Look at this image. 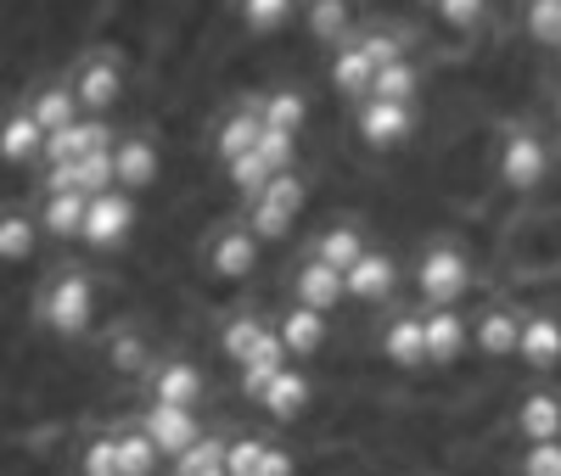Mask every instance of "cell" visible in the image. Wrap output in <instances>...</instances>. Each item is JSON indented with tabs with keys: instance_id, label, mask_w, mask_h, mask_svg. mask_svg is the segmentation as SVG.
Segmentation results:
<instances>
[{
	"instance_id": "obj_38",
	"label": "cell",
	"mask_w": 561,
	"mask_h": 476,
	"mask_svg": "<svg viewBox=\"0 0 561 476\" xmlns=\"http://www.w3.org/2000/svg\"><path fill=\"white\" fill-rule=\"evenodd\" d=\"M259 118H264L270 129L298 135V129H304V95H298V90H275V95H264V102H259Z\"/></svg>"
},
{
	"instance_id": "obj_43",
	"label": "cell",
	"mask_w": 561,
	"mask_h": 476,
	"mask_svg": "<svg viewBox=\"0 0 561 476\" xmlns=\"http://www.w3.org/2000/svg\"><path fill=\"white\" fill-rule=\"evenodd\" d=\"M483 12H489V0H438V18L449 28H472V23H483Z\"/></svg>"
},
{
	"instance_id": "obj_34",
	"label": "cell",
	"mask_w": 561,
	"mask_h": 476,
	"mask_svg": "<svg viewBox=\"0 0 561 476\" xmlns=\"http://www.w3.org/2000/svg\"><path fill=\"white\" fill-rule=\"evenodd\" d=\"M225 449H230V438L203 432V443H192V449L174 460V476H208V471H225Z\"/></svg>"
},
{
	"instance_id": "obj_42",
	"label": "cell",
	"mask_w": 561,
	"mask_h": 476,
	"mask_svg": "<svg viewBox=\"0 0 561 476\" xmlns=\"http://www.w3.org/2000/svg\"><path fill=\"white\" fill-rule=\"evenodd\" d=\"M523 476H561V443H528Z\"/></svg>"
},
{
	"instance_id": "obj_33",
	"label": "cell",
	"mask_w": 561,
	"mask_h": 476,
	"mask_svg": "<svg viewBox=\"0 0 561 476\" xmlns=\"http://www.w3.org/2000/svg\"><path fill=\"white\" fill-rule=\"evenodd\" d=\"M73 471L79 476H118V426H107V432H96V438H84Z\"/></svg>"
},
{
	"instance_id": "obj_37",
	"label": "cell",
	"mask_w": 561,
	"mask_h": 476,
	"mask_svg": "<svg viewBox=\"0 0 561 476\" xmlns=\"http://www.w3.org/2000/svg\"><path fill=\"white\" fill-rule=\"evenodd\" d=\"M270 325H259V320H248V314H237V320H225L219 325V353L230 359V364H242L248 353H253V343L264 337Z\"/></svg>"
},
{
	"instance_id": "obj_10",
	"label": "cell",
	"mask_w": 561,
	"mask_h": 476,
	"mask_svg": "<svg viewBox=\"0 0 561 476\" xmlns=\"http://www.w3.org/2000/svg\"><path fill=\"white\" fill-rule=\"evenodd\" d=\"M208 393V375L192 359H158L147 375V404H174V409H197Z\"/></svg>"
},
{
	"instance_id": "obj_13",
	"label": "cell",
	"mask_w": 561,
	"mask_h": 476,
	"mask_svg": "<svg viewBox=\"0 0 561 476\" xmlns=\"http://www.w3.org/2000/svg\"><path fill=\"white\" fill-rule=\"evenodd\" d=\"M253 264H259V235L248 224H225L214 242H208V269L219 280H248Z\"/></svg>"
},
{
	"instance_id": "obj_22",
	"label": "cell",
	"mask_w": 561,
	"mask_h": 476,
	"mask_svg": "<svg viewBox=\"0 0 561 476\" xmlns=\"http://www.w3.org/2000/svg\"><path fill=\"white\" fill-rule=\"evenodd\" d=\"M293 359H287V348H280V337H275V330H264V337L253 343V353L237 364V375H242V393L248 398H259L264 387H270V381L280 375V370H287Z\"/></svg>"
},
{
	"instance_id": "obj_16",
	"label": "cell",
	"mask_w": 561,
	"mask_h": 476,
	"mask_svg": "<svg viewBox=\"0 0 561 476\" xmlns=\"http://www.w3.org/2000/svg\"><path fill=\"white\" fill-rule=\"evenodd\" d=\"M293 298H298V309H314V314H325V309H337V303L348 298V286H343V275H337L332 264L309 258V264L293 275Z\"/></svg>"
},
{
	"instance_id": "obj_25",
	"label": "cell",
	"mask_w": 561,
	"mask_h": 476,
	"mask_svg": "<svg viewBox=\"0 0 561 476\" xmlns=\"http://www.w3.org/2000/svg\"><path fill=\"white\" fill-rule=\"evenodd\" d=\"M382 353H388V364H399V370H421L427 364V330H421V320H393L388 330H382Z\"/></svg>"
},
{
	"instance_id": "obj_7",
	"label": "cell",
	"mask_w": 561,
	"mask_h": 476,
	"mask_svg": "<svg viewBox=\"0 0 561 476\" xmlns=\"http://www.w3.org/2000/svg\"><path fill=\"white\" fill-rule=\"evenodd\" d=\"M113 124L107 118H79L57 135H45V158L39 169H62V163H79V158H96V152H113Z\"/></svg>"
},
{
	"instance_id": "obj_9",
	"label": "cell",
	"mask_w": 561,
	"mask_h": 476,
	"mask_svg": "<svg viewBox=\"0 0 561 476\" xmlns=\"http://www.w3.org/2000/svg\"><path fill=\"white\" fill-rule=\"evenodd\" d=\"M51 190H68V197H102V190H118L113 185V152H96V158H79V163H62V169H39V197Z\"/></svg>"
},
{
	"instance_id": "obj_23",
	"label": "cell",
	"mask_w": 561,
	"mask_h": 476,
	"mask_svg": "<svg viewBox=\"0 0 561 476\" xmlns=\"http://www.w3.org/2000/svg\"><path fill=\"white\" fill-rule=\"evenodd\" d=\"M393 275H399V269H393L388 253H370V247H365V258L343 275V286H348V298H359V303H382V298L393 292Z\"/></svg>"
},
{
	"instance_id": "obj_36",
	"label": "cell",
	"mask_w": 561,
	"mask_h": 476,
	"mask_svg": "<svg viewBox=\"0 0 561 476\" xmlns=\"http://www.w3.org/2000/svg\"><path fill=\"white\" fill-rule=\"evenodd\" d=\"M225 174H230V185H237V190H242V197L253 202V197H259V190H264V185H270V179L280 174V169H275V163H270V158H264V152L253 147L248 158H237V163H230Z\"/></svg>"
},
{
	"instance_id": "obj_24",
	"label": "cell",
	"mask_w": 561,
	"mask_h": 476,
	"mask_svg": "<svg viewBox=\"0 0 561 476\" xmlns=\"http://www.w3.org/2000/svg\"><path fill=\"white\" fill-rule=\"evenodd\" d=\"M517 432L528 443H561V398L556 393H528L517 404Z\"/></svg>"
},
{
	"instance_id": "obj_29",
	"label": "cell",
	"mask_w": 561,
	"mask_h": 476,
	"mask_svg": "<svg viewBox=\"0 0 561 476\" xmlns=\"http://www.w3.org/2000/svg\"><path fill=\"white\" fill-rule=\"evenodd\" d=\"M275 337H280V348H287V359H293V353H320V343H325V314H314V309H287V320L275 325Z\"/></svg>"
},
{
	"instance_id": "obj_20",
	"label": "cell",
	"mask_w": 561,
	"mask_h": 476,
	"mask_svg": "<svg viewBox=\"0 0 561 476\" xmlns=\"http://www.w3.org/2000/svg\"><path fill=\"white\" fill-rule=\"evenodd\" d=\"M421 330H427V364H455L466 353V337H472V325L455 309H427L421 314Z\"/></svg>"
},
{
	"instance_id": "obj_45",
	"label": "cell",
	"mask_w": 561,
	"mask_h": 476,
	"mask_svg": "<svg viewBox=\"0 0 561 476\" xmlns=\"http://www.w3.org/2000/svg\"><path fill=\"white\" fill-rule=\"evenodd\" d=\"M208 476H225V471H208Z\"/></svg>"
},
{
	"instance_id": "obj_8",
	"label": "cell",
	"mask_w": 561,
	"mask_h": 476,
	"mask_svg": "<svg viewBox=\"0 0 561 476\" xmlns=\"http://www.w3.org/2000/svg\"><path fill=\"white\" fill-rule=\"evenodd\" d=\"M39 158H45V129L28 118V102L7 107L0 113V169L28 174V169H39Z\"/></svg>"
},
{
	"instance_id": "obj_3",
	"label": "cell",
	"mask_w": 561,
	"mask_h": 476,
	"mask_svg": "<svg viewBox=\"0 0 561 476\" xmlns=\"http://www.w3.org/2000/svg\"><path fill=\"white\" fill-rule=\"evenodd\" d=\"M135 219H140V208H135L129 190H102V197L84 202L79 247H90V253H124L129 235H135Z\"/></svg>"
},
{
	"instance_id": "obj_5",
	"label": "cell",
	"mask_w": 561,
	"mask_h": 476,
	"mask_svg": "<svg viewBox=\"0 0 561 476\" xmlns=\"http://www.w3.org/2000/svg\"><path fill=\"white\" fill-rule=\"evenodd\" d=\"M415 286L427 309H455V298H466V286H472V264L460 247H427L415 264Z\"/></svg>"
},
{
	"instance_id": "obj_26",
	"label": "cell",
	"mask_w": 561,
	"mask_h": 476,
	"mask_svg": "<svg viewBox=\"0 0 561 476\" xmlns=\"http://www.w3.org/2000/svg\"><path fill=\"white\" fill-rule=\"evenodd\" d=\"M517 353H523L534 370H550V364H561V320H550V314H534V320H523V343H517Z\"/></svg>"
},
{
	"instance_id": "obj_15",
	"label": "cell",
	"mask_w": 561,
	"mask_h": 476,
	"mask_svg": "<svg viewBox=\"0 0 561 476\" xmlns=\"http://www.w3.org/2000/svg\"><path fill=\"white\" fill-rule=\"evenodd\" d=\"M28 118H34V124H39L45 135H57V129L79 124L84 113H79V102H73L68 79H39V84L28 90Z\"/></svg>"
},
{
	"instance_id": "obj_40",
	"label": "cell",
	"mask_w": 561,
	"mask_h": 476,
	"mask_svg": "<svg viewBox=\"0 0 561 476\" xmlns=\"http://www.w3.org/2000/svg\"><path fill=\"white\" fill-rule=\"evenodd\" d=\"M264 454H270L264 438H230V449H225V476H259V471H264Z\"/></svg>"
},
{
	"instance_id": "obj_21",
	"label": "cell",
	"mask_w": 561,
	"mask_h": 476,
	"mask_svg": "<svg viewBox=\"0 0 561 476\" xmlns=\"http://www.w3.org/2000/svg\"><path fill=\"white\" fill-rule=\"evenodd\" d=\"M39 235L45 242H57V247H68V242H79V230H84V197H68V190H51V197H39Z\"/></svg>"
},
{
	"instance_id": "obj_19",
	"label": "cell",
	"mask_w": 561,
	"mask_h": 476,
	"mask_svg": "<svg viewBox=\"0 0 561 476\" xmlns=\"http://www.w3.org/2000/svg\"><path fill=\"white\" fill-rule=\"evenodd\" d=\"M410 107H399V102H365L359 107V140L370 152H388V147H399V140L410 135Z\"/></svg>"
},
{
	"instance_id": "obj_28",
	"label": "cell",
	"mask_w": 561,
	"mask_h": 476,
	"mask_svg": "<svg viewBox=\"0 0 561 476\" xmlns=\"http://www.w3.org/2000/svg\"><path fill=\"white\" fill-rule=\"evenodd\" d=\"M472 343H478L489 359L517 353V343H523V320H517V314H505V309H489V314L472 325Z\"/></svg>"
},
{
	"instance_id": "obj_12",
	"label": "cell",
	"mask_w": 561,
	"mask_h": 476,
	"mask_svg": "<svg viewBox=\"0 0 561 476\" xmlns=\"http://www.w3.org/2000/svg\"><path fill=\"white\" fill-rule=\"evenodd\" d=\"M545 174H550V152H545L539 135L523 129V135H511L505 147H500V179H505L511 190H539Z\"/></svg>"
},
{
	"instance_id": "obj_2",
	"label": "cell",
	"mask_w": 561,
	"mask_h": 476,
	"mask_svg": "<svg viewBox=\"0 0 561 476\" xmlns=\"http://www.w3.org/2000/svg\"><path fill=\"white\" fill-rule=\"evenodd\" d=\"M68 90L84 118H107L124 102V51L118 45H90L68 68Z\"/></svg>"
},
{
	"instance_id": "obj_32",
	"label": "cell",
	"mask_w": 561,
	"mask_h": 476,
	"mask_svg": "<svg viewBox=\"0 0 561 476\" xmlns=\"http://www.w3.org/2000/svg\"><path fill=\"white\" fill-rule=\"evenodd\" d=\"M415 84H421V73L399 57V62L377 68V79H370V102H399V107H410V102H415Z\"/></svg>"
},
{
	"instance_id": "obj_11",
	"label": "cell",
	"mask_w": 561,
	"mask_h": 476,
	"mask_svg": "<svg viewBox=\"0 0 561 476\" xmlns=\"http://www.w3.org/2000/svg\"><path fill=\"white\" fill-rule=\"evenodd\" d=\"M158 174H163V152H158V140H147V135H118L113 140V185L118 190H147V185H158Z\"/></svg>"
},
{
	"instance_id": "obj_39",
	"label": "cell",
	"mask_w": 561,
	"mask_h": 476,
	"mask_svg": "<svg viewBox=\"0 0 561 476\" xmlns=\"http://www.w3.org/2000/svg\"><path fill=\"white\" fill-rule=\"evenodd\" d=\"M237 12H242L248 34H275L293 18V0H237Z\"/></svg>"
},
{
	"instance_id": "obj_31",
	"label": "cell",
	"mask_w": 561,
	"mask_h": 476,
	"mask_svg": "<svg viewBox=\"0 0 561 476\" xmlns=\"http://www.w3.org/2000/svg\"><path fill=\"white\" fill-rule=\"evenodd\" d=\"M314 258L320 264H332L337 275H348L359 258H365V235L348 230V224H332V230H320V242H314Z\"/></svg>"
},
{
	"instance_id": "obj_35",
	"label": "cell",
	"mask_w": 561,
	"mask_h": 476,
	"mask_svg": "<svg viewBox=\"0 0 561 476\" xmlns=\"http://www.w3.org/2000/svg\"><path fill=\"white\" fill-rule=\"evenodd\" d=\"M348 0H309V34L320 39V45H337L343 34H348Z\"/></svg>"
},
{
	"instance_id": "obj_4",
	"label": "cell",
	"mask_w": 561,
	"mask_h": 476,
	"mask_svg": "<svg viewBox=\"0 0 561 476\" xmlns=\"http://www.w3.org/2000/svg\"><path fill=\"white\" fill-rule=\"evenodd\" d=\"M304 213V179L287 169V174H275L259 197H253V208H248V230L259 235V242H280V235L293 230V219Z\"/></svg>"
},
{
	"instance_id": "obj_6",
	"label": "cell",
	"mask_w": 561,
	"mask_h": 476,
	"mask_svg": "<svg viewBox=\"0 0 561 476\" xmlns=\"http://www.w3.org/2000/svg\"><path fill=\"white\" fill-rule=\"evenodd\" d=\"M135 426L147 432L152 443H158V454L163 460H180L192 443H203V420H197V409H174V404H147L135 415Z\"/></svg>"
},
{
	"instance_id": "obj_18",
	"label": "cell",
	"mask_w": 561,
	"mask_h": 476,
	"mask_svg": "<svg viewBox=\"0 0 561 476\" xmlns=\"http://www.w3.org/2000/svg\"><path fill=\"white\" fill-rule=\"evenodd\" d=\"M309 398H314V387H309V375L304 370H280L275 381H270V387L259 393V409L270 415V420H280V426H293L304 409H309Z\"/></svg>"
},
{
	"instance_id": "obj_44",
	"label": "cell",
	"mask_w": 561,
	"mask_h": 476,
	"mask_svg": "<svg viewBox=\"0 0 561 476\" xmlns=\"http://www.w3.org/2000/svg\"><path fill=\"white\" fill-rule=\"evenodd\" d=\"M259 476H293V454L270 443V454H264V471H259Z\"/></svg>"
},
{
	"instance_id": "obj_14",
	"label": "cell",
	"mask_w": 561,
	"mask_h": 476,
	"mask_svg": "<svg viewBox=\"0 0 561 476\" xmlns=\"http://www.w3.org/2000/svg\"><path fill=\"white\" fill-rule=\"evenodd\" d=\"M39 219L23 208V202H12V208H0V269H23V264H34L39 258Z\"/></svg>"
},
{
	"instance_id": "obj_30",
	"label": "cell",
	"mask_w": 561,
	"mask_h": 476,
	"mask_svg": "<svg viewBox=\"0 0 561 476\" xmlns=\"http://www.w3.org/2000/svg\"><path fill=\"white\" fill-rule=\"evenodd\" d=\"M158 465H163V454H158V443L140 432V426L129 420V426H118V476H158Z\"/></svg>"
},
{
	"instance_id": "obj_27",
	"label": "cell",
	"mask_w": 561,
	"mask_h": 476,
	"mask_svg": "<svg viewBox=\"0 0 561 476\" xmlns=\"http://www.w3.org/2000/svg\"><path fill=\"white\" fill-rule=\"evenodd\" d=\"M370 79H377V62L365 57V45H359V39L337 45V57H332V84H337L343 95H365V102H370Z\"/></svg>"
},
{
	"instance_id": "obj_17",
	"label": "cell",
	"mask_w": 561,
	"mask_h": 476,
	"mask_svg": "<svg viewBox=\"0 0 561 476\" xmlns=\"http://www.w3.org/2000/svg\"><path fill=\"white\" fill-rule=\"evenodd\" d=\"M259 135H264V118H259V107L248 102V107H237V113H225L219 118V129H214V158L230 169L237 158H248L253 147H259Z\"/></svg>"
},
{
	"instance_id": "obj_1",
	"label": "cell",
	"mask_w": 561,
	"mask_h": 476,
	"mask_svg": "<svg viewBox=\"0 0 561 476\" xmlns=\"http://www.w3.org/2000/svg\"><path fill=\"white\" fill-rule=\"evenodd\" d=\"M96 298H102V280L90 269H79L73 258H62L39 280L34 320L51 343H90V330H96Z\"/></svg>"
},
{
	"instance_id": "obj_41",
	"label": "cell",
	"mask_w": 561,
	"mask_h": 476,
	"mask_svg": "<svg viewBox=\"0 0 561 476\" xmlns=\"http://www.w3.org/2000/svg\"><path fill=\"white\" fill-rule=\"evenodd\" d=\"M523 23L539 45H561V0H528Z\"/></svg>"
}]
</instances>
